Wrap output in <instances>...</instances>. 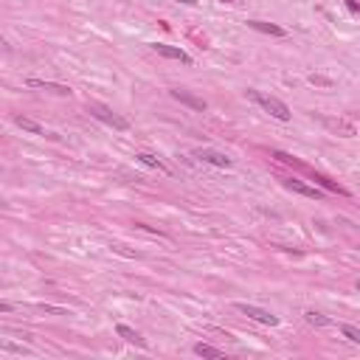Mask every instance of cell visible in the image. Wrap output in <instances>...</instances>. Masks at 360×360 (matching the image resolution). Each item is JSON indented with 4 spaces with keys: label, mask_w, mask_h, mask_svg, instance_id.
<instances>
[{
    "label": "cell",
    "mask_w": 360,
    "mask_h": 360,
    "mask_svg": "<svg viewBox=\"0 0 360 360\" xmlns=\"http://www.w3.org/2000/svg\"><path fill=\"white\" fill-rule=\"evenodd\" d=\"M87 113L96 118V121H102V124L113 127V130H118V133H127L130 130V121H127L124 116H118L113 107H107V104H99V102H90L87 104Z\"/></svg>",
    "instance_id": "cell-1"
},
{
    "label": "cell",
    "mask_w": 360,
    "mask_h": 360,
    "mask_svg": "<svg viewBox=\"0 0 360 360\" xmlns=\"http://www.w3.org/2000/svg\"><path fill=\"white\" fill-rule=\"evenodd\" d=\"M248 96H251V99H253V102H256L262 110H265V113H270L276 121H290V118H293L290 107L282 102V99H276V96H265V93H259V90H248Z\"/></svg>",
    "instance_id": "cell-2"
},
{
    "label": "cell",
    "mask_w": 360,
    "mask_h": 360,
    "mask_svg": "<svg viewBox=\"0 0 360 360\" xmlns=\"http://www.w3.org/2000/svg\"><path fill=\"white\" fill-rule=\"evenodd\" d=\"M236 313H242L248 315L251 321H259V324H265V327H276L279 324V318H276L273 313H267V310H262V307H253V304H242V301H236L234 304Z\"/></svg>",
    "instance_id": "cell-3"
},
{
    "label": "cell",
    "mask_w": 360,
    "mask_h": 360,
    "mask_svg": "<svg viewBox=\"0 0 360 360\" xmlns=\"http://www.w3.org/2000/svg\"><path fill=\"white\" fill-rule=\"evenodd\" d=\"M194 158H200L203 164L219 166V169H231V158H228L225 152H217V149H197Z\"/></svg>",
    "instance_id": "cell-4"
},
{
    "label": "cell",
    "mask_w": 360,
    "mask_h": 360,
    "mask_svg": "<svg viewBox=\"0 0 360 360\" xmlns=\"http://www.w3.org/2000/svg\"><path fill=\"white\" fill-rule=\"evenodd\" d=\"M169 93H172V99H178L180 104H186V107L197 110V113H205V107H208V104L200 99V96L188 93V90H183V87H175V90H169Z\"/></svg>",
    "instance_id": "cell-5"
},
{
    "label": "cell",
    "mask_w": 360,
    "mask_h": 360,
    "mask_svg": "<svg viewBox=\"0 0 360 360\" xmlns=\"http://www.w3.org/2000/svg\"><path fill=\"white\" fill-rule=\"evenodd\" d=\"M284 186H287L290 191H296V194H301V197H310V200H321V197H324V191H321V188L307 186V183H301V180H284Z\"/></svg>",
    "instance_id": "cell-6"
},
{
    "label": "cell",
    "mask_w": 360,
    "mask_h": 360,
    "mask_svg": "<svg viewBox=\"0 0 360 360\" xmlns=\"http://www.w3.org/2000/svg\"><path fill=\"white\" fill-rule=\"evenodd\" d=\"M152 48H155V51H158L161 56H166V59H178V62H183V65H191V56H188L186 51H180V48L164 45V42H155Z\"/></svg>",
    "instance_id": "cell-7"
},
{
    "label": "cell",
    "mask_w": 360,
    "mask_h": 360,
    "mask_svg": "<svg viewBox=\"0 0 360 360\" xmlns=\"http://www.w3.org/2000/svg\"><path fill=\"white\" fill-rule=\"evenodd\" d=\"M28 87H42V90H51L56 96H71V87L68 85H59V82H45V79H28L25 82Z\"/></svg>",
    "instance_id": "cell-8"
},
{
    "label": "cell",
    "mask_w": 360,
    "mask_h": 360,
    "mask_svg": "<svg viewBox=\"0 0 360 360\" xmlns=\"http://www.w3.org/2000/svg\"><path fill=\"white\" fill-rule=\"evenodd\" d=\"M248 25H251L253 31L270 34V37H287V28H282V25H276V23H265V20H248Z\"/></svg>",
    "instance_id": "cell-9"
},
{
    "label": "cell",
    "mask_w": 360,
    "mask_h": 360,
    "mask_svg": "<svg viewBox=\"0 0 360 360\" xmlns=\"http://www.w3.org/2000/svg\"><path fill=\"white\" fill-rule=\"evenodd\" d=\"M135 161H138V164H144V166H149V169H158L161 175H172V172H169V166H166L161 158L149 155V152H135Z\"/></svg>",
    "instance_id": "cell-10"
},
{
    "label": "cell",
    "mask_w": 360,
    "mask_h": 360,
    "mask_svg": "<svg viewBox=\"0 0 360 360\" xmlns=\"http://www.w3.org/2000/svg\"><path fill=\"white\" fill-rule=\"evenodd\" d=\"M116 335L124 338L127 344H135V346H141V349H147V341H144V338L138 335L133 327H127V324H118V327H116Z\"/></svg>",
    "instance_id": "cell-11"
},
{
    "label": "cell",
    "mask_w": 360,
    "mask_h": 360,
    "mask_svg": "<svg viewBox=\"0 0 360 360\" xmlns=\"http://www.w3.org/2000/svg\"><path fill=\"white\" fill-rule=\"evenodd\" d=\"M14 124L20 127V130H25V133H31V135H45L42 124H37V121H34V118H28V116H17Z\"/></svg>",
    "instance_id": "cell-12"
},
{
    "label": "cell",
    "mask_w": 360,
    "mask_h": 360,
    "mask_svg": "<svg viewBox=\"0 0 360 360\" xmlns=\"http://www.w3.org/2000/svg\"><path fill=\"white\" fill-rule=\"evenodd\" d=\"M194 355H200V358H214V360H222V358H225V352H222V349H217V346H211V344H197V346H194Z\"/></svg>",
    "instance_id": "cell-13"
},
{
    "label": "cell",
    "mask_w": 360,
    "mask_h": 360,
    "mask_svg": "<svg viewBox=\"0 0 360 360\" xmlns=\"http://www.w3.org/2000/svg\"><path fill=\"white\" fill-rule=\"evenodd\" d=\"M304 321L310 324V327H332V318H327V315H321V313H315V310H307L304 313Z\"/></svg>",
    "instance_id": "cell-14"
},
{
    "label": "cell",
    "mask_w": 360,
    "mask_h": 360,
    "mask_svg": "<svg viewBox=\"0 0 360 360\" xmlns=\"http://www.w3.org/2000/svg\"><path fill=\"white\" fill-rule=\"evenodd\" d=\"M315 183H318V186H324V188H327V191H335V194H346V188L344 186H338V183H332V180H327V178H324V175H315Z\"/></svg>",
    "instance_id": "cell-15"
},
{
    "label": "cell",
    "mask_w": 360,
    "mask_h": 360,
    "mask_svg": "<svg viewBox=\"0 0 360 360\" xmlns=\"http://www.w3.org/2000/svg\"><path fill=\"white\" fill-rule=\"evenodd\" d=\"M341 335L346 341H352V344H360V329H355L352 324H341Z\"/></svg>",
    "instance_id": "cell-16"
},
{
    "label": "cell",
    "mask_w": 360,
    "mask_h": 360,
    "mask_svg": "<svg viewBox=\"0 0 360 360\" xmlns=\"http://www.w3.org/2000/svg\"><path fill=\"white\" fill-rule=\"evenodd\" d=\"M0 349H6V352H14V355H28V346L11 344V341H6V338H0Z\"/></svg>",
    "instance_id": "cell-17"
},
{
    "label": "cell",
    "mask_w": 360,
    "mask_h": 360,
    "mask_svg": "<svg viewBox=\"0 0 360 360\" xmlns=\"http://www.w3.org/2000/svg\"><path fill=\"white\" fill-rule=\"evenodd\" d=\"M273 158H276V161H282V164H287V166H301V161H296V158L287 155V152H279V149L273 152Z\"/></svg>",
    "instance_id": "cell-18"
},
{
    "label": "cell",
    "mask_w": 360,
    "mask_h": 360,
    "mask_svg": "<svg viewBox=\"0 0 360 360\" xmlns=\"http://www.w3.org/2000/svg\"><path fill=\"white\" fill-rule=\"evenodd\" d=\"M310 85H318V87H332V79H327V76H318V73H313V76H310Z\"/></svg>",
    "instance_id": "cell-19"
},
{
    "label": "cell",
    "mask_w": 360,
    "mask_h": 360,
    "mask_svg": "<svg viewBox=\"0 0 360 360\" xmlns=\"http://www.w3.org/2000/svg\"><path fill=\"white\" fill-rule=\"evenodd\" d=\"M42 313H51V315H68V310H59V307H48V304H39Z\"/></svg>",
    "instance_id": "cell-20"
},
{
    "label": "cell",
    "mask_w": 360,
    "mask_h": 360,
    "mask_svg": "<svg viewBox=\"0 0 360 360\" xmlns=\"http://www.w3.org/2000/svg\"><path fill=\"white\" fill-rule=\"evenodd\" d=\"M346 8H349L352 14H358V11H360V3H358V0H346Z\"/></svg>",
    "instance_id": "cell-21"
},
{
    "label": "cell",
    "mask_w": 360,
    "mask_h": 360,
    "mask_svg": "<svg viewBox=\"0 0 360 360\" xmlns=\"http://www.w3.org/2000/svg\"><path fill=\"white\" fill-rule=\"evenodd\" d=\"M11 310H14V307L8 304V301H0V313H11Z\"/></svg>",
    "instance_id": "cell-22"
},
{
    "label": "cell",
    "mask_w": 360,
    "mask_h": 360,
    "mask_svg": "<svg viewBox=\"0 0 360 360\" xmlns=\"http://www.w3.org/2000/svg\"><path fill=\"white\" fill-rule=\"evenodd\" d=\"M178 3H183V6H197V0H178Z\"/></svg>",
    "instance_id": "cell-23"
},
{
    "label": "cell",
    "mask_w": 360,
    "mask_h": 360,
    "mask_svg": "<svg viewBox=\"0 0 360 360\" xmlns=\"http://www.w3.org/2000/svg\"><path fill=\"white\" fill-rule=\"evenodd\" d=\"M222 3H234V0H222Z\"/></svg>",
    "instance_id": "cell-24"
}]
</instances>
